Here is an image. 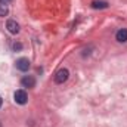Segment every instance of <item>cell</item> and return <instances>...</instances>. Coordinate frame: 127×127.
I'll return each mask as SVG.
<instances>
[{"label": "cell", "instance_id": "30bf717a", "mask_svg": "<svg viewBox=\"0 0 127 127\" xmlns=\"http://www.w3.org/2000/svg\"><path fill=\"white\" fill-rule=\"evenodd\" d=\"M1 103H3V99H1V97H0V106H1Z\"/></svg>", "mask_w": 127, "mask_h": 127}, {"label": "cell", "instance_id": "6da1fadb", "mask_svg": "<svg viewBox=\"0 0 127 127\" xmlns=\"http://www.w3.org/2000/svg\"><path fill=\"white\" fill-rule=\"evenodd\" d=\"M68 77H69V71H68L66 68H62V69H59V71L55 74V83L62 84V83H65V81L68 80Z\"/></svg>", "mask_w": 127, "mask_h": 127}, {"label": "cell", "instance_id": "8fae6325", "mask_svg": "<svg viewBox=\"0 0 127 127\" xmlns=\"http://www.w3.org/2000/svg\"><path fill=\"white\" fill-rule=\"evenodd\" d=\"M1 1H4V3H7V1H9V0H1Z\"/></svg>", "mask_w": 127, "mask_h": 127}, {"label": "cell", "instance_id": "8992f818", "mask_svg": "<svg viewBox=\"0 0 127 127\" xmlns=\"http://www.w3.org/2000/svg\"><path fill=\"white\" fill-rule=\"evenodd\" d=\"M115 38H117V41H120V43H126L127 41V30L126 28L118 30L117 34H115Z\"/></svg>", "mask_w": 127, "mask_h": 127}, {"label": "cell", "instance_id": "3957f363", "mask_svg": "<svg viewBox=\"0 0 127 127\" xmlns=\"http://www.w3.org/2000/svg\"><path fill=\"white\" fill-rule=\"evenodd\" d=\"M30 59L28 58H19L18 61H16V68L19 69V71H28L30 69Z\"/></svg>", "mask_w": 127, "mask_h": 127}, {"label": "cell", "instance_id": "277c9868", "mask_svg": "<svg viewBox=\"0 0 127 127\" xmlns=\"http://www.w3.org/2000/svg\"><path fill=\"white\" fill-rule=\"evenodd\" d=\"M6 28L9 30V32H12V34H18L19 32V24L16 21H13V19H9L6 22Z\"/></svg>", "mask_w": 127, "mask_h": 127}, {"label": "cell", "instance_id": "9c48e42d", "mask_svg": "<svg viewBox=\"0 0 127 127\" xmlns=\"http://www.w3.org/2000/svg\"><path fill=\"white\" fill-rule=\"evenodd\" d=\"M12 47H13V50H21V49H22V44H21V43H13Z\"/></svg>", "mask_w": 127, "mask_h": 127}, {"label": "cell", "instance_id": "5b68a950", "mask_svg": "<svg viewBox=\"0 0 127 127\" xmlns=\"http://www.w3.org/2000/svg\"><path fill=\"white\" fill-rule=\"evenodd\" d=\"M21 84H22V87H28V89H31L35 86V78L32 77V75H25L22 80H21Z\"/></svg>", "mask_w": 127, "mask_h": 127}, {"label": "cell", "instance_id": "7a4b0ae2", "mask_svg": "<svg viewBox=\"0 0 127 127\" xmlns=\"http://www.w3.org/2000/svg\"><path fill=\"white\" fill-rule=\"evenodd\" d=\"M13 97H15V102L19 103V105H25L27 100H28V96L25 93V90H16L15 95H13Z\"/></svg>", "mask_w": 127, "mask_h": 127}, {"label": "cell", "instance_id": "ba28073f", "mask_svg": "<svg viewBox=\"0 0 127 127\" xmlns=\"http://www.w3.org/2000/svg\"><path fill=\"white\" fill-rule=\"evenodd\" d=\"M7 13H9V7H7V4H6L4 1L0 0V16H6Z\"/></svg>", "mask_w": 127, "mask_h": 127}, {"label": "cell", "instance_id": "52a82bcc", "mask_svg": "<svg viewBox=\"0 0 127 127\" xmlns=\"http://www.w3.org/2000/svg\"><path fill=\"white\" fill-rule=\"evenodd\" d=\"M92 7H93V9H106V7H108V3L103 1V0H100V1L95 0V1L92 3Z\"/></svg>", "mask_w": 127, "mask_h": 127}, {"label": "cell", "instance_id": "7c38bea8", "mask_svg": "<svg viewBox=\"0 0 127 127\" xmlns=\"http://www.w3.org/2000/svg\"><path fill=\"white\" fill-rule=\"evenodd\" d=\"M0 127H1V123H0Z\"/></svg>", "mask_w": 127, "mask_h": 127}]
</instances>
